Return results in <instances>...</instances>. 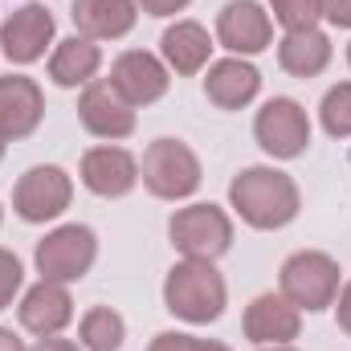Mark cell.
I'll use <instances>...</instances> for the list:
<instances>
[{"label":"cell","mask_w":351,"mask_h":351,"mask_svg":"<svg viewBox=\"0 0 351 351\" xmlns=\"http://www.w3.org/2000/svg\"><path fill=\"white\" fill-rule=\"evenodd\" d=\"M74 25L90 41H119L139 21V0H74Z\"/></svg>","instance_id":"18"},{"label":"cell","mask_w":351,"mask_h":351,"mask_svg":"<svg viewBox=\"0 0 351 351\" xmlns=\"http://www.w3.org/2000/svg\"><path fill=\"white\" fill-rule=\"evenodd\" d=\"M217 41L233 58H254L269 49L274 41V21L258 0H229L217 16Z\"/></svg>","instance_id":"12"},{"label":"cell","mask_w":351,"mask_h":351,"mask_svg":"<svg viewBox=\"0 0 351 351\" xmlns=\"http://www.w3.org/2000/svg\"><path fill=\"white\" fill-rule=\"evenodd\" d=\"M331 306H335L339 331H348V335H351V282L343 286V290H339V294H335V302H331Z\"/></svg>","instance_id":"29"},{"label":"cell","mask_w":351,"mask_h":351,"mask_svg":"<svg viewBox=\"0 0 351 351\" xmlns=\"http://www.w3.org/2000/svg\"><path fill=\"white\" fill-rule=\"evenodd\" d=\"M262 94V74L245 58H221L204 74V98L217 110H241Z\"/></svg>","instance_id":"17"},{"label":"cell","mask_w":351,"mask_h":351,"mask_svg":"<svg viewBox=\"0 0 351 351\" xmlns=\"http://www.w3.org/2000/svg\"><path fill=\"white\" fill-rule=\"evenodd\" d=\"M319 123L331 139H351V82H339V86H331L323 94Z\"/></svg>","instance_id":"23"},{"label":"cell","mask_w":351,"mask_h":351,"mask_svg":"<svg viewBox=\"0 0 351 351\" xmlns=\"http://www.w3.org/2000/svg\"><path fill=\"white\" fill-rule=\"evenodd\" d=\"M0 351H29V348H25V339H21L16 331H8V327H0Z\"/></svg>","instance_id":"31"},{"label":"cell","mask_w":351,"mask_h":351,"mask_svg":"<svg viewBox=\"0 0 351 351\" xmlns=\"http://www.w3.org/2000/svg\"><path fill=\"white\" fill-rule=\"evenodd\" d=\"M323 16H327L331 25H339V29H351V0H327Z\"/></svg>","instance_id":"28"},{"label":"cell","mask_w":351,"mask_h":351,"mask_svg":"<svg viewBox=\"0 0 351 351\" xmlns=\"http://www.w3.org/2000/svg\"><path fill=\"white\" fill-rule=\"evenodd\" d=\"M4 147H8V139H4V135H0V160H4Z\"/></svg>","instance_id":"33"},{"label":"cell","mask_w":351,"mask_h":351,"mask_svg":"<svg viewBox=\"0 0 351 351\" xmlns=\"http://www.w3.org/2000/svg\"><path fill=\"white\" fill-rule=\"evenodd\" d=\"M172 245L192 262H217L233 245V217L217 204H188L168 221Z\"/></svg>","instance_id":"4"},{"label":"cell","mask_w":351,"mask_h":351,"mask_svg":"<svg viewBox=\"0 0 351 351\" xmlns=\"http://www.w3.org/2000/svg\"><path fill=\"white\" fill-rule=\"evenodd\" d=\"M254 139L274 160H298L311 147V119L294 98H269L254 119Z\"/></svg>","instance_id":"8"},{"label":"cell","mask_w":351,"mask_h":351,"mask_svg":"<svg viewBox=\"0 0 351 351\" xmlns=\"http://www.w3.org/2000/svg\"><path fill=\"white\" fill-rule=\"evenodd\" d=\"M98 70H102V49H98V41H90L82 33L58 41L49 53V78L66 90L90 86L98 78Z\"/></svg>","instance_id":"20"},{"label":"cell","mask_w":351,"mask_h":351,"mask_svg":"<svg viewBox=\"0 0 351 351\" xmlns=\"http://www.w3.org/2000/svg\"><path fill=\"white\" fill-rule=\"evenodd\" d=\"M127 339V323L110 306H90L78 323V343L82 351H119Z\"/></svg>","instance_id":"22"},{"label":"cell","mask_w":351,"mask_h":351,"mask_svg":"<svg viewBox=\"0 0 351 351\" xmlns=\"http://www.w3.org/2000/svg\"><path fill=\"white\" fill-rule=\"evenodd\" d=\"M278 66L294 78H319L331 66V37L323 29H298L278 41Z\"/></svg>","instance_id":"21"},{"label":"cell","mask_w":351,"mask_h":351,"mask_svg":"<svg viewBox=\"0 0 351 351\" xmlns=\"http://www.w3.org/2000/svg\"><path fill=\"white\" fill-rule=\"evenodd\" d=\"M74 200V180L58 164H37L16 180L12 188V213L29 225H45L58 221Z\"/></svg>","instance_id":"7"},{"label":"cell","mask_w":351,"mask_h":351,"mask_svg":"<svg viewBox=\"0 0 351 351\" xmlns=\"http://www.w3.org/2000/svg\"><path fill=\"white\" fill-rule=\"evenodd\" d=\"M192 0H139V8L147 12V16H176V12H184Z\"/></svg>","instance_id":"27"},{"label":"cell","mask_w":351,"mask_h":351,"mask_svg":"<svg viewBox=\"0 0 351 351\" xmlns=\"http://www.w3.org/2000/svg\"><path fill=\"white\" fill-rule=\"evenodd\" d=\"M110 82L114 90L131 102V106H152L160 102L172 86V70L164 66V58L147 53V49H127L114 58L110 66Z\"/></svg>","instance_id":"11"},{"label":"cell","mask_w":351,"mask_h":351,"mask_svg":"<svg viewBox=\"0 0 351 351\" xmlns=\"http://www.w3.org/2000/svg\"><path fill=\"white\" fill-rule=\"evenodd\" d=\"M78 119L94 139H127L135 135V106L114 90L110 78H94L90 86H82V98H78Z\"/></svg>","instance_id":"10"},{"label":"cell","mask_w":351,"mask_h":351,"mask_svg":"<svg viewBox=\"0 0 351 351\" xmlns=\"http://www.w3.org/2000/svg\"><path fill=\"white\" fill-rule=\"evenodd\" d=\"M258 351H298V348H290V343H278V348H258Z\"/></svg>","instance_id":"32"},{"label":"cell","mask_w":351,"mask_h":351,"mask_svg":"<svg viewBox=\"0 0 351 351\" xmlns=\"http://www.w3.org/2000/svg\"><path fill=\"white\" fill-rule=\"evenodd\" d=\"M45 119V94L33 78L8 74L0 78V135L4 139H29Z\"/></svg>","instance_id":"16"},{"label":"cell","mask_w":351,"mask_h":351,"mask_svg":"<svg viewBox=\"0 0 351 351\" xmlns=\"http://www.w3.org/2000/svg\"><path fill=\"white\" fill-rule=\"evenodd\" d=\"M29 351H82V343H74V339H62V335H49V339H37Z\"/></svg>","instance_id":"30"},{"label":"cell","mask_w":351,"mask_h":351,"mask_svg":"<svg viewBox=\"0 0 351 351\" xmlns=\"http://www.w3.org/2000/svg\"><path fill=\"white\" fill-rule=\"evenodd\" d=\"M245 339L258 343V348H278V343H290L298 339L302 331V311L286 298V294H258L250 306H245Z\"/></svg>","instance_id":"15"},{"label":"cell","mask_w":351,"mask_h":351,"mask_svg":"<svg viewBox=\"0 0 351 351\" xmlns=\"http://www.w3.org/2000/svg\"><path fill=\"white\" fill-rule=\"evenodd\" d=\"M225 302H229V286H225V278L217 274L213 262L184 258L164 278V306L172 311L176 319L192 323V327L217 323L225 315Z\"/></svg>","instance_id":"2"},{"label":"cell","mask_w":351,"mask_h":351,"mask_svg":"<svg viewBox=\"0 0 351 351\" xmlns=\"http://www.w3.org/2000/svg\"><path fill=\"white\" fill-rule=\"evenodd\" d=\"M229 204H233V213L250 225V229H286L294 217H298V208H302V192H298V184L290 180L286 172H278V168H241V172L233 176V184H229Z\"/></svg>","instance_id":"1"},{"label":"cell","mask_w":351,"mask_h":351,"mask_svg":"<svg viewBox=\"0 0 351 351\" xmlns=\"http://www.w3.org/2000/svg\"><path fill=\"white\" fill-rule=\"evenodd\" d=\"M78 176H82V184L94 196L119 200V196H127L139 184V160L127 147H119V143H102V147H90L82 156Z\"/></svg>","instance_id":"14"},{"label":"cell","mask_w":351,"mask_h":351,"mask_svg":"<svg viewBox=\"0 0 351 351\" xmlns=\"http://www.w3.org/2000/svg\"><path fill=\"white\" fill-rule=\"evenodd\" d=\"M323 8H327V0H269V12H274V21H278L286 33L319 29Z\"/></svg>","instance_id":"24"},{"label":"cell","mask_w":351,"mask_h":351,"mask_svg":"<svg viewBox=\"0 0 351 351\" xmlns=\"http://www.w3.org/2000/svg\"><path fill=\"white\" fill-rule=\"evenodd\" d=\"M208 53H213V37H208V29L200 21H176V25L164 29V37H160L164 66L172 74H184V78L200 74L208 66Z\"/></svg>","instance_id":"19"},{"label":"cell","mask_w":351,"mask_h":351,"mask_svg":"<svg viewBox=\"0 0 351 351\" xmlns=\"http://www.w3.org/2000/svg\"><path fill=\"white\" fill-rule=\"evenodd\" d=\"M147 351H233V348L217 343V339H196V335H184V331H160Z\"/></svg>","instance_id":"25"},{"label":"cell","mask_w":351,"mask_h":351,"mask_svg":"<svg viewBox=\"0 0 351 351\" xmlns=\"http://www.w3.org/2000/svg\"><path fill=\"white\" fill-rule=\"evenodd\" d=\"M0 221H4V208H0Z\"/></svg>","instance_id":"35"},{"label":"cell","mask_w":351,"mask_h":351,"mask_svg":"<svg viewBox=\"0 0 351 351\" xmlns=\"http://www.w3.org/2000/svg\"><path fill=\"white\" fill-rule=\"evenodd\" d=\"M348 66H351V45H348Z\"/></svg>","instance_id":"34"},{"label":"cell","mask_w":351,"mask_h":351,"mask_svg":"<svg viewBox=\"0 0 351 351\" xmlns=\"http://www.w3.org/2000/svg\"><path fill=\"white\" fill-rule=\"evenodd\" d=\"M139 180L147 184L152 196L160 200H188L200 188V160L188 143L180 139H156L143 152L139 164Z\"/></svg>","instance_id":"5"},{"label":"cell","mask_w":351,"mask_h":351,"mask_svg":"<svg viewBox=\"0 0 351 351\" xmlns=\"http://www.w3.org/2000/svg\"><path fill=\"white\" fill-rule=\"evenodd\" d=\"M53 33H58V21L45 4H21L12 16H4L0 25V49L12 66H33L45 58V49L53 45Z\"/></svg>","instance_id":"9"},{"label":"cell","mask_w":351,"mask_h":351,"mask_svg":"<svg viewBox=\"0 0 351 351\" xmlns=\"http://www.w3.org/2000/svg\"><path fill=\"white\" fill-rule=\"evenodd\" d=\"M21 282H25V269H21V258L12 250L0 245V311L12 306V298L21 294Z\"/></svg>","instance_id":"26"},{"label":"cell","mask_w":351,"mask_h":351,"mask_svg":"<svg viewBox=\"0 0 351 351\" xmlns=\"http://www.w3.org/2000/svg\"><path fill=\"white\" fill-rule=\"evenodd\" d=\"M16 319L29 335L37 339H49V335H62L70 323H74V298H70V286L66 282H49L41 278L37 286L25 290L21 306H16Z\"/></svg>","instance_id":"13"},{"label":"cell","mask_w":351,"mask_h":351,"mask_svg":"<svg viewBox=\"0 0 351 351\" xmlns=\"http://www.w3.org/2000/svg\"><path fill=\"white\" fill-rule=\"evenodd\" d=\"M37 274L49 282H82L90 274V265L98 262V237L86 225H58L53 233H45L37 241Z\"/></svg>","instance_id":"6"},{"label":"cell","mask_w":351,"mask_h":351,"mask_svg":"<svg viewBox=\"0 0 351 351\" xmlns=\"http://www.w3.org/2000/svg\"><path fill=\"white\" fill-rule=\"evenodd\" d=\"M278 286H282L278 294H286L298 311H306V315L327 311L339 294V262L323 250H298L282 262Z\"/></svg>","instance_id":"3"}]
</instances>
